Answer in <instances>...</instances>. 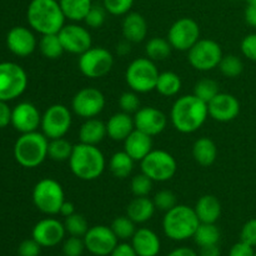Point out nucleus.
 Returning a JSON list of instances; mask_svg holds the SVG:
<instances>
[{
    "label": "nucleus",
    "mask_w": 256,
    "mask_h": 256,
    "mask_svg": "<svg viewBox=\"0 0 256 256\" xmlns=\"http://www.w3.org/2000/svg\"><path fill=\"white\" fill-rule=\"evenodd\" d=\"M208 116V104L194 94L184 95L175 100L170 112L172 126L182 134L198 132L205 124Z\"/></svg>",
    "instance_id": "nucleus-1"
},
{
    "label": "nucleus",
    "mask_w": 256,
    "mask_h": 256,
    "mask_svg": "<svg viewBox=\"0 0 256 256\" xmlns=\"http://www.w3.org/2000/svg\"><path fill=\"white\" fill-rule=\"evenodd\" d=\"M30 28L40 35L58 34L65 25L59 0H32L26 10Z\"/></svg>",
    "instance_id": "nucleus-2"
},
{
    "label": "nucleus",
    "mask_w": 256,
    "mask_h": 256,
    "mask_svg": "<svg viewBox=\"0 0 256 256\" xmlns=\"http://www.w3.org/2000/svg\"><path fill=\"white\" fill-rule=\"evenodd\" d=\"M72 174L84 182H92L102 176L105 170V156L98 145H74L72 156L68 160Z\"/></svg>",
    "instance_id": "nucleus-3"
},
{
    "label": "nucleus",
    "mask_w": 256,
    "mask_h": 256,
    "mask_svg": "<svg viewBox=\"0 0 256 256\" xmlns=\"http://www.w3.org/2000/svg\"><path fill=\"white\" fill-rule=\"evenodd\" d=\"M200 220L194 208L178 204L165 212L162 219V230L165 236L174 242H185L194 236L199 228Z\"/></svg>",
    "instance_id": "nucleus-4"
},
{
    "label": "nucleus",
    "mask_w": 256,
    "mask_h": 256,
    "mask_svg": "<svg viewBox=\"0 0 256 256\" xmlns=\"http://www.w3.org/2000/svg\"><path fill=\"white\" fill-rule=\"evenodd\" d=\"M49 139L42 132H25L14 145V158L22 168L32 169L44 162L48 158Z\"/></svg>",
    "instance_id": "nucleus-5"
},
{
    "label": "nucleus",
    "mask_w": 256,
    "mask_h": 256,
    "mask_svg": "<svg viewBox=\"0 0 256 256\" xmlns=\"http://www.w3.org/2000/svg\"><path fill=\"white\" fill-rule=\"evenodd\" d=\"M159 74L155 62L149 58H138L126 68L125 82L132 92L138 94H146L155 90Z\"/></svg>",
    "instance_id": "nucleus-6"
},
{
    "label": "nucleus",
    "mask_w": 256,
    "mask_h": 256,
    "mask_svg": "<svg viewBox=\"0 0 256 256\" xmlns=\"http://www.w3.org/2000/svg\"><path fill=\"white\" fill-rule=\"evenodd\" d=\"M65 202V192L62 184L55 179L45 178L38 182L32 189V202L42 214L54 216L60 212L62 202Z\"/></svg>",
    "instance_id": "nucleus-7"
},
{
    "label": "nucleus",
    "mask_w": 256,
    "mask_h": 256,
    "mask_svg": "<svg viewBox=\"0 0 256 256\" xmlns=\"http://www.w3.org/2000/svg\"><path fill=\"white\" fill-rule=\"evenodd\" d=\"M142 172L154 182H169L176 174L178 164L175 158L165 150H152L140 162Z\"/></svg>",
    "instance_id": "nucleus-8"
},
{
    "label": "nucleus",
    "mask_w": 256,
    "mask_h": 256,
    "mask_svg": "<svg viewBox=\"0 0 256 256\" xmlns=\"http://www.w3.org/2000/svg\"><path fill=\"white\" fill-rule=\"evenodd\" d=\"M80 72L89 79H100L112 72L114 56L102 46H92L79 55L78 62Z\"/></svg>",
    "instance_id": "nucleus-9"
},
{
    "label": "nucleus",
    "mask_w": 256,
    "mask_h": 256,
    "mask_svg": "<svg viewBox=\"0 0 256 256\" xmlns=\"http://www.w3.org/2000/svg\"><path fill=\"white\" fill-rule=\"evenodd\" d=\"M28 75L16 62H0V100L10 102L26 90Z\"/></svg>",
    "instance_id": "nucleus-10"
},
{
    "label": "nucleus",
    "mask_w": 256,
    "mask_h": 256,
    "mask_svg": "<svg viewBox=\"0 0 256 256\" xmlns=\"http://www.w3.org/2000/svg\"><path fill=\"white\" fill-rule=\"evenodd\" d=\"M222 50L219 42L212 39H200L188 52V60L195 70L210 72L219 66L222 62Z\"/></svg>",
    "instance_id": "nucleus-11"
},
{
    "label": "nucleus",
    "mask_w": 256,
    "mask_h": 256,
    "mask_svg": "<svg viewBox=\"0 0 256 256\" xmlns=\"http://www.w3.org/2000/svg\"><path fill=\"white\" fill-rule=\"evenodd\" d=\"M72 118L69 108L62 104L50 105L42 116V134L49 140L64 138L72 128Z\"/></svg>",
    "instance_id": "nucleus-12"
},
{
    "label": "nucleus",
    "mask_w": 256,
    "mask_h": 256,
    "mask_svg": "<svg viewBox=\"0 0 256 256\" xmlns=\"http://www.w3.org/2000/svg\"><path fill=\"white\" fill-rule=\"evenodd\" d=\"M168 40L172 49L189 52L200 40V26L192 18H180L172 22L168 32Z\"/></svg>",
    "instance_id": "nucleus-13"
},
{
    "label": "nucleus",
    "mask_w": 256,
    "mask_h": 256,
    "mask_svg": "<svg viewBox=\"0 0 256 256\" xmlns=\"http://www.w3.org/2000/svg\"><path fill=\"white\" fill-rule=\"evenodd\" d=\"M105 108V96L99 89L86 86L80 89L72 100V109L82 119H92L102 114Z\"/></svg>",
    "instance_id": "nucleus-14"
},
{
    "label": "nucleus",
    "mask_w": 256,
    "mask_h": 256,
    "mask_svg": "<svg viewBox=\"0 0 256 256\" xmlns=\"http://www.w3.org/2000/svg\"><path fill=\"white\" fill-rule=\"evenodd\" d=\"M82 239L88 252L95 256H109L119 244V239L112 228L105 225H95L89 228Z\"/></svg>",
    "instance_id": "nucleus-15"
},
{
    "label": "nucleus",
    "mask_w": 256,
    "mask_h": 256,
    "mask_svg": "<svg viewBox=\"0 0 256 256\" xmlns=\"http://www.w3.org/2000/svg\"><path fill=\"white\" fill-rule=\"evenodd\" d=\"M58 35L64 48V52L70 54L80 55L92 48V34L86 28L82 26L78 22L65 24Z\"/></svg>",
    "instance_id": "nucleus-16"
},
{
    "label": "nucleus",
    "mask_w": 256,
    "mask_h": 256,
    "mask_svg": "<svg viewBox=\"0 0 256 256\" xmlns=\"http://www.w3.org/2000/svg\"><path fill=\"white\" fill-rule=\"evenodd\" d=\"M65 234L64 222L55 218H45L32 228V238L42 248H54L64 240Z\"/></svg>",
    "instance_id": "nucleus-17"
},
{
    "label": "nucleus",
    "mask_w": 256,
    "mask_h": 256,
    "mask_svg": "<svg viewBox=\"0 0 256 256\" xmlns=\"http://www.w3.org/2000/svg\"><path fill=\"white\" fill-rule=\"evenodd\" d=\"M135 129L150 135L156 136L162 134L168 125V118L162 110L154 106L140 108L134 114Z\"/></svg>",
    "instance_id": "nucleus-18"
},
{
    "label": "nucleus",
    "mask_w": 256,
    "mask_h": 256,
    "mask_svg": "<svg viewBox=\"0 0 256 256\" xmlns=\"http://www.w3.org/2000/svg\"><path fill=\"white\" fill-rule=\"evenodd\" d=\"M209 116L219 122H229L240 114V102L236 96L228 92H219L212 102H208Z\"/></svg>",
    "instance_id": "nucleus-19"
},
{
    "label": "nucleus",
    "mask_w": 256,
    "mask_h": 256,
    "mask_svg": "<svg viewBox=\"0 0 256 256\" xmlns=\"http://www.w3.org/2000/svg\"><path fill=\"white\" fill-rule=\"evenodd\" d=\"M39 109L29 102H22L12 110V125L22 134L36 132L42 124Z\"/></svg>",
    "instance_id": "nucleus-20"
},
{
    "label": "nucleus",
    "mask_w": 256,
    "mask_h": 256,
    "mask_svg": "<svg viewBox=\"0 0 256 256\" xmlns=\"http://www.w3.org/2000/svg\"><path fill=\"white\" fill-rule=\"evenodd\" d=\"M6 45L16 56H29L36 49V38L34 32L25 26H14L6 35Z\"/></svg>",
    "instance_id": "nucleus-21"
},
{
    "label": "nucleus",
    "mask_w": 256,
    "mask_h": 256,
    "mask_svg": "<svg viewBox=\"0 0 256 256\" xmlns=\"http://www.w3.org/2000/svg\"><path fill=\"white\" fill-rule=\"evenodd\" d=\"M132 245L138 256H158L162 249L158 234L148 228H140L135 232Z\"/></svg>",
    "instance_id": "nucleus-22"
},
{
    "label": "nucleus",
    "mask_w": 256,
    "mask_h": 256,
    "mask_svg": "<svg viewBox=\"0 0 256 256\" xmlns=\"http://www.w3.org/2000/svg\"><path fill=\"white\" fill-rule=\"evenodd\" d=\"M122 36L126 42L132 44L144 42L148 35V22L142 14L135 12H128L124 15L122 24Z\"/></svg>",
    "instance_id": "nucleus-23"
},
{
    "label": "nucleus",
    "mask_w": 256,
    "mask_h": 256,
    "mask_svg": "<svg viewBox=\"0 0 256 256\" xmlns=\"http://www.w3.org/2000/svg\"><path fill=\"white\" fill-rule=\"evenodd\" d=\"M105 124L108 136L114 142H124L135 130L134 118L124 112H115Z\"/></svg>",
    "instance_id": "nucleus-24"
},
{
    "label": "nucleus",
    "mask_w": 256,
    "mask_h": 256,
    "mask_svg": "<svg viewBox=\"0 0 256 256\" xmlns=\"http://www.w3.org/2000/svg\"><path fill=\"white\" fill-rule=\"evenodd\" d=\"M152 150V136L135 129L124 140V152H128L135 162H142Z\"/></svg>",
    "instance_id": "nucleus-25"
},
{
    "label": "nucleus",
    "mask_w": 256,
    "mask_h": 256,
    "mask_svg": "<svg viewBox=\"0 0 256 256\" xmlns=\"http://www.w3.org/2000/svg\"><path fill=\"white\" fill-rule=\"evenodd\" d=\"M200 222L215 224L222 216V202L214 195H202L194 208Z\"/></svg>",
    "instance_id": "nucleus-26"
},
{
    "label": "nucleus",
    "mask_w": 256,
    "mask_h": 256,
    "mask_svg": "<svg viewBox=\"0 0 256 256\" xmlns=\"http://www.w3.org/2000/svg\"><path fill=\"white\" fill-rule=\"evenodd\" d=\"M155 204L148 196H135L126 208V215L135 224H144L149 222L155 214Z\"/></svg>",
    "instance_id": "nucleus-27"
},
{
    "label": "nucleus",
    "mask_w": 256,
    "mask_h": 256,
    "mask_svg": "<svg viewBox=\"0 0 256 256\" xmlns=\"http://www.w3.org/2000/svg\"><path fill=\"white\" fill-rule=\"evenodd\" d=\"M108 136L106 124L96 118L86 119L79 129V140L82 144L98 145Z\"/></svg>",
    "instance_id": "nucleus-28"
},
{
    "label": "nucleus",
    "mask_w": 256,
    "mask_h": 256,
    "mask_svg": "<svg viewBox=\"0 0 256 256\" xmlns=\"http://www.w3.org/2000/svg\"><path fill=\"white\" fill-rule=\"evenodd\" d=\"M192 156L202 166H210L218 158V148L214 140L210 138H199L192 145Z\"/></svg>",
    "instance_id": "nucleus-29"
},
{
    "label": "nucleus",
    "mask_w": 256,
    "mask_h": 256,
    "mask_svg": "<svg viewBox=\"0 0 256 256\" xmlns=\"http://www.w3.org/2000/svg\"><path fill=\"white\" fill-rule=\"evenodd\" d=\"M65 18L72 22H84L92 6V0H59Z\"/></svg>",
    "instance_id": "nucleus-30"
},
{
    "label": "nucleus",
    "mask_w": 256,
    "mask_h": 256,
    "mask_svg": "<svg viewBox=\"0 0 256 256\" xmlns=\"http://www.w3.org/2000/svg\"><path fill=\"white\" fill-rule=\"evenodd\" d=\"M134 162L135 160L128 152H125L124 150L122 152H116L110 158L109 169L115 178L125 179L134 170Z\"/></svg>",
    "instance_id": "nucleus-31"
},
{
    "label": "nucleus",
    "mask_w": 256,
    "mask_h": 256,
    "mask_svg": "<svg viewBox=\"0 0 256 256\" xmlns=\"http://www.w3.org/2000/svg\"><path fill=\"white\" fill-rule=\"evenodd\" d=\"M155 90L162 96H175L182 90V79L174 72H160Z\"/></svg>",
    "instance_id": "nucleus-32"
},
{
    "label": "nucleus",
    "mask_w": 256,
    "mask_h": 256,
    "mask_svg": "<svg viewBox=\"0 0 256 256\" xmlns=\"http://www.w3.org/2000/svg\"><path fill=\"white\" fill-rule=\"evenodd\" d=\"M220 230L215 224H206V222H200L199 228L195 232L194 239L195 244L200 248L212 246V245H218L219 242Z\"/></svg>",
    "instance_id": "nucleus-33"
},
{
    "label": "nucleus",
    "mask_w": 256,
    "mask_h": 256,
    "mask_svg": "<svg viewBox=\"0 0 256 256\" xmlns=\"http://www.w3.org/2000/svg\"><path fill=\"white\" fill-rule=\"evenodd\" d=\"M172 46L164 38H152L145 45V54L152 62H162L169 58Z\"/></svg>",
    "instance_id": "nucleus-34"
},
{
    "label": "nucleus",
    "mask_w": 256,
    "mask_h": 256,
    "mask_svg": "<svg viewBox=\"0 0 256 256\" xmlns=\"http://www.w3.org/2000/svg\"><path fill=\"white\" fill-rule=\"evenodd\" d=\"M72 149L74 145L65 138L52 139L49 140V146H48V158L58 162H68L72 156Z\"/></svg>",
    "instance_id": "nucleus-35"
},
{
    "label": "nucleus",
    "mask_w": 256,
    "mask_h": 256,
    "mask_svg": "<svg viewBox=\"0 0 256 256\" xmlns=\"http://www.w3.org/2000/svg\"><path fill=\"white\" fill-rule=\"evenodd\" d=\"M39 49L40 52H42L46 59L50 60L59 59L62 55V52H65L62 42H60L59 39V35L58 34L42 35V38H40L39 40Z\"/></svg>",
    "instance_id": "nucleus-36"
},
{
    "label": "nucleus",
    "mask_w": 256,
    "mask_h": 256,
    "mask_svg": "<svg viewBox=\"0 0 256 256\" xmlns=\"http://www.w3.org/2000/svg\"><path fill=\"white\" fill-rule=\"evenodd\" d=\"M218 68H219L224 76L234 79V78L242 75V72H244V62H242V60L238 55L229 54L222 56V62H220Z\"/></svg>",
    "instance_id": "nucleus-37"
},
{
    "label": "nucleus",
    "mask_w": 256,
    "mask_h": 256,
    "mask_svg": "<svg viewBox=\"0 0 256 256\" xmlns=\"http://www.w3.org/2000/svg\"><path fill=\"white\" fill-rule=\"evenodd\" d=\"M220 92L219 84H218L215 80L209 79H202L195 84L194 86V95L199 98L200 100H202L204 102H209L216 96Z\"/></svg>",
    "instance_id": "nucleus-38"
},
{
    "label": "nucleus",
    "mask_w": 256,
    "mask_h": 256,
    "mask_svg": "<svg viewBox=\"0 0 256 256\" xmlns=\"http://www.w3.org/2000/svg\"><path fill=\"white\" fill-rule=\"evenodd\" d=\"M112 230L119 240H129L134 236L136 228H135V222L130 219L128 215L125 216H119L114 219L112 222Z\"/></svg>",
    "instance_id": "nucleus-39"
},
{
    "label": "nucleus",
    "mask_w": 256,
    "mask_h": 256,
    "mask_svg": "<svg viewBox=\"0 0 256 256\" xmlns=\"http://www.w3.org/2000/svg\"><path fill=\"white\" fill-rule=\"evenodd\" d=\"M64 226L70 236L84 238V235L89 230V225H88L86 219L82 214H76V212H74L70 216L65 218Z\"/></svg>",
    "instance_id": "nucleus-40"
},
{
    "label": "nucleus",
    "mask_w": 256,
    "mask_h": 256,
    "mask_svg": "<svg viewBox=\"0 0 256 256\" xmlns=\"http://www.w3.org/2000/svg\"><path fill=\"white\" fill-rule=\"evenodd\" d=\"M152 180L149 176L142 172L135 175L130 182V189L134 196H148L152 189Z\"/></svg>",
    "instance_id": "nucleus-41"
},
{
    "label": "nucleus",
    "mask_w": 256,
    "mask_h": 256,
    "mask_svg": "<svg viewBox=\"0 0 256 256\" xmlns=\"http://www.w3.org/2000/svg\"><path fill=\"white\" fill-rule=\"evenodd\" d=\"M134 0H102V6L106 12L114 16H122L132 12Z\"/></svg>",
    "instance_id": "nucleus-42"
},
{
    "label": "nucleus",
    "mask_w": 256,
    "mask_h": 256,
    "mask_svg": "<svg viewBox=\"0 0 256 256\" xmlns=\"http://www.w3.org/2000/svg\"><path fill=\"white\" fill-rule=\"evenodd\" d=\"M119 106L122 112H128V114H135L140 109V99L138 96V92H125L120 95L119 98Z\"/></svg>",
    "instance_id": "nucleus-43"
},
{
    "label": "nucleus",
    "mask_w": 256,
    "mask_h": 256,
    "mask_svg": "<svg viewBox=\"0 0 256 256\" xmlns=\"http://www.w3.org/2000/svg\"><path fill=\"white\" fill-rule=\"evenodd\" d=\"M105 19H106V10H105V8L92 4V9L86 14L84 22L92 29H99V28L104 25Z\"/></svg>",
    "instance_id": "nucleus-44"
},
{
    "label": "nucleus",
    "mask_w": 256,
    "mask_h": 256,
    "mask_svg": "<svg viewBox=\"0 0 256 256\" xmlns=\"http://www.w3.org/2000/svg\"><path fill=\"white\" fill-rule=\"evenodd\" d=\"M152 202H154L156 209L165 212H169L170 209H172L175 205H178L176 195L172 192H170V190H160L159 192L155 194Z\"/></svg>",
    "instance_id": "nucleus-45"
},
{
    "label": "nucleus",
    "mask_w": 256,
    "mask_h": 256,
    "mask_svg": "<svg viewBox=\"0 0 256 256\" xmlns=\"http://www.w3.org/2000/svg\"><path fill=\"white\" fill-rule=\"evenodd\" d=\"M85 248V242L82 238L70 236L62 242V254L64 256H82Z\"/></svg>",
    "instance_id": "nucleus-46"
},
{
    "label": "nucleus",
    "mask_w": 256,
    "mask_h": 256,
    "mask_svg": "<svg viewBox=\"0 0 256 256\" xmlns=\"http://www.w3.org/2000/svg\"><path fill=\"white\" fill-rule=\"evenodd\" d=\"M242 55L252 62H256V32L248 34L240 44Z\"/></svg>",
    "instance_id": "nucleus-47"
},
{
    "label": "nucleus",
    "mask_w": 256,
    "mask_h": 256,
    "mask_svg": "<svg viewBox=\"0 0 256 256\" xmlns=\"http://www.w3.org/2000/svg\"><path fill=\"white\" fill-rule=\"evenodd\" d=\"M240 239L242 242H248L252 246H256V218L254 219L248 220L242 228V232H240Z\"/></svg>",
    "instance_id": "nucleus-48"
},
{
    "label": "nucleus",
    "mask_w": 256,
    "mask_h": 256,
    "mask_svg": "<svg viewBox=\"0 0 256 256\" xmlns=\"http://www.w3.org/2000/svg\"><path fill=\"white\" fill-rule=\"evenodd\" d=\"M42 246L34 239H26L18 248L19 256H39Z\"/></svg>",
    "instance_id": "nucleus-49"
},
{
    "label": "nucleus",
    "mask_w": 256,
    "mask_h": 256,
    "mask_svg": "<svg viewBox=\"0 0 256 256\" xmlns=\"http://www.w3.org/2000/svg\"><path fill=\"white\" fill-rule=\"evenodd\" d=\"M255 250L254 246L249 245L248 242L240 240L239 242L234 244L230 249L229 256H254Z\"/></svg>",
    "instance_id": "nucleus-50"
},
{
    "label": "nucleus",
    "mask_w": 256,
    "mask_h": 256,
    "mask_svg": "<svg viewBox=\"0 0 256 256\" xmlns=\"http://www.w3.org/2000/svg\"><path fill=\"white\" fill-rule=\"evenodd\" d=\"M12 110L6 102L0 100V129L12 124Z\"/></svg>",
    "instance_id": "nucleus-51"
},
{
    "label": "nucleus",
    "mask_w": 256,
    "mask_h": 256,
    "mask_svg": "<svg viewBox=\"0 0 256 256\" xmlns=\"http://www.w3.org/2000/svg\"><path fill=\"white\" fill-rule=\"evenodd\" d=\"M110 256H138L135 252L134 248L132 244H128V242H120L116 245Z\"/></svg>",
    "instance_id": "nucleus-52"
},
{
    "label": "nucleus",
    "mask_w": 256,
    "mask_h": 256,
    "mask_svg": "<svg viewBox=\"0 0 256 256\" xmlns=\"http://www.w3.org/2000/svg\"><path fill=\"white\" fill-rule=\"evenodd\" d=\"M245 22L256 29V5H248L245 9Z\"/></svg>",
    "instance_id": "nucleus-53"
},
{
    "label": "nucleus",
    "mask_w": 256,
    "mask_h": 256,
    "mask_svg": "<svg viewBox=\"0 0 256 256\" xmlns=\"http://www.w3.org/2000/svg\"><path fill=\"white\" fill-rule=\"evenodd\" d=\"M166 256H199V254H196V252L192 249H190V248L182 246L176 248V249H174L172 252H170Z\"/></svg>",
    "instance_id": "nucleus-54"
},
{
    "label": "nucleus",
    "mask_w": 256,
    "mask_h": 256,
    "mask_svg": "<svg viewBox=\"0 0 256 256\" xmlns=\"http://www.w3.org/2000/svg\"><path fill=\"white\" fill-rule=\"evenodd\" d=\"M199 256H220V249L218 248V245L200 248Z\"/></svg>",
    "instance_id": "nucleus-55"
},
{
    "label": "nucleus",
    "mask_w": 256,
    "mask_h": 256,
    "mask_svg": "<svg viewBox=\"0 0 256 256\" xmlns=\"http://www.w3.org/2000/svg\"><path fill=\"white\" fill-rule=\"evenodd\" d=\"M74 212H75L74 204H72V202H66V200H65V202H62V208H60V212H59V214L62 215V216L68 218V216H70V215L74 214Z\"/></svg>",
    "instance_id": "nucleus-56"
},
{
    "label": "nucleus",
    "mask_w": 256,
    "mask_h": 256,
    "mask_svg": "<svg viewBox=\"0 0 256 256\" xmlns=\"http://www.w3.org/2000/svg\"><path fill=\"white\" fill-rule=\"evenodd\" d=\"M116 52H118V54H119V55L129 54V52H130V42L125 40V42H120V44H118Z\"/></svg>",
    "instance_id": "nucleus-57"
},
{
    "label": "nucleus",
    "mask_w": 256,
    "mask_h": 256,
    "mask_svg": "<svg viewBox=\"0 0 256 256\" xmlns=\"http://www.w3.org/2000/svg\"><path fill=\"white\" fill-rule=\"evenodd\" d=\"M248 5H256V0H246Z\"/></svg>",
    "instance_id": "nucleus-58"
},
{
    "label": "nucleus",
    "mask_w": 256,
    "mask_h": 256,
    "mask_svg": "<svg viewBox=\"0 0 256 256\" xmlns=\"http://www.w3.org/2000/svg\"><path fill=\"white\" fill-rule=\"evenodd\" d=\"M254 256H256V252H255V255Z\"/></svg>",
    "instance_id": "nucleus-59"
},
{
    "label": "nucleus",
    "mask_w": 256,
    "mask_h": 256,
    "mask_svg": "<svg viewBox=\"0 0 256 256\" xmlns=\"http://www.w3.org/2000/svg\"><path fill=\"white\" fill-rule=\"evenodd\" d=\"M62 256H64V255H62Z\"/></svg>",
    "instance_id": "nucleus-60"
}]
</instances>
